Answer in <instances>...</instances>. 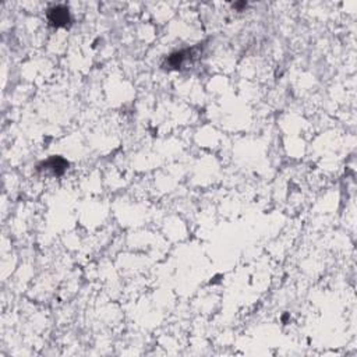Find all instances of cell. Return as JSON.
<instances>
[{"mask_svg": "<svg viewBox=\"0 0 357 357\" xmlns=\"http://www.w3.org/2000/svg\"><path fill=\"white\" fill-rule=\"evenodd\" d=\"M49 20L55 26H66V23H69V10L64 7L52 9L49 13Z\"/></svg>", "mask_w": 357, "mask_h": 357, "instance_id": "1", "label": "cell"}]
</instances>
